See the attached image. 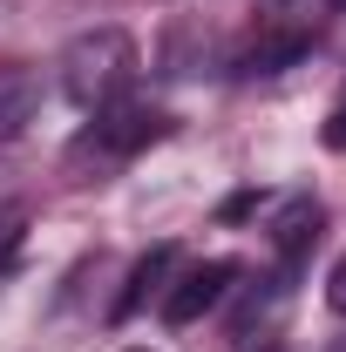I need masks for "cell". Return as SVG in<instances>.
<instances>
[{
    "label": "cell",
    "mask_w": 346,
    "mask_h": 352,
    "mask_svg": "<svg viewBox=\"0 0 346 352\" xmlns=\"http://www.w3.org/2000/svg\"><path fill=\"white\" fill-rule=\"evenodd\" d=\"M326 305H333V311L346 318V258L333 264V271H326Z\"/></svg>",
    "instance_id": "obj_9"
},
{
    "label": "cell",
    "mask_w": 346,
    "mask_h": 352,
    "mask_svg": "<svg viewBox=\"0 0 346 352\" xmlns=\"http://www.w3.org/2000/svg\"><path fill=\"white\" fill-rule=\"evenodd\" d=\"M305 54H312L305 34H278V41H258L252 54H238V75H278V68H292Z\"/></svg>",
    "instance_id": "obj_7"
},
{
    "label": "cell",
    "mask_w": 346,
    "mask_h": 352,
    "mask_svg": "<svg viewBox=\"0 0 346 352\" xmlns=\"http://www.w3.org/2000/svg\"><path fill=\"white\" fill-rule=\"evenodd\" d=\"M136 352H143V346H136Z\"/></svg>",
    "instance_id": "obj_11"
},
{
    "label": "cell",
    "mask_w": 346,
    "mask_h": 352,
    "mask_svg": "<svg viewBox=\"0 0 346 352\" xmlns=\"http://www.w3.org/2000/svg\"><path fill=\"white\" fill-rule=\"evenodd\" d=\"M21 223H28V210H7L0 217V278H7V258L21 251Z\"/></svg>",
    "instance_id": "obj_8"
},
{
    "label": "cell",
    "mask_w": 346,
    "mask_h": 352,
    "mask_svg": "<svg viewBox=\"0 0 346 352\" xmlns=\"http://www.w3.org/2000/svg\"><path fill=\"white\" fill-rule=\"evenodd\" d=\"M272 244H278V271L292 278V271L305 264V251L319 244V204H312V197L285 204V210H278V223H272Z\"/></svg>",
    "instance_id": "obj_5"
},
{
    "label": "cell",
    "mask_w": 346,
    "mask_h": 352,
    "mask_svg": "<svg viewBox=\"0 0 346 352\" xmlns=\"http://www.w3.org/2000/svg\"><path fill=\"white\" fill-rule=\"evenodd\" d=\"M231 285H238V264H231V258L183 264L170 285H163V318H170V325H190V318H204L211 305H224Z\"/></svg>",
    "instance_id": "obj_3"
},
{
    "label": "cell",
    "mask_w": 346,
    "mask_h": 352,
    "mask_svg": "<svg viewBox=\"0 0 346 352\" xmlns=\"http://www.w3.org/2000/svg\"><path fill=\"white\" fill-rule=\"evenodd\" d=\"M41 116V75L28 61H0V142H21Z\"/></svg>",
    "instance_id": "obj_4"
},
{
    "label": "cell",
    "mask_w": 346,
    "mask_h": 352,
    "mask_svg": "<svg viewBox=\"0 0 346 352\" xmlns=\"http://www.w3.org/2000/svg\"><path fill=\"white\" fill-rule=\"evenodd\" d=\"M163 109L156 102H136V95H116V102H102L95 109V122H88V135L75 142V156H102V163H123V156H136L143 142H156L163 135Z\"/></svg>",
    "instance_id": "obj_2"
},
{
    "label": "cell",
    "mask_w": 346,
    "mask_h": 352,
    "mask_svg": "<svg viewBox=\"0 0 346 352\" xmlns=\"http://www.w3.org/2000/svg\"><path fill=\"white\" fill-rule=\"evenodd\" d=\"M326 142H333V149H346V109L333 116V122H326Z\"/></svg>",
    "instance_id": "obj_10"
},
{
    "label": "cell",
    "mask_w": 346,
    "mask_h": 352,
    "mask_svg": "<svg viewBox=\"0 0 346 352\" xmlns=\"http://www.w3.org/2000/svg\"><path fill=\"white\" fill-rule=\"evenodd\" d=\"M136 68H143V54H136V41L123 28H88V34H75L68 54H61V95L95 116L102 102L130 95Z\"/></svg>",
    "instance_id": "obj_1"
},
{
    "label": "cell",
    "mask_w": 346,
    "mask_h": 352,
    "mask_svg": "<svg viewBox=\"0 0 346 352\" xmlns=\"http://www.w3.org/2000/svg\"><path fill=\"white\" fill-rule=\"evenodd\" d=\"M170 271H176V251H170V244H156V251L130 271V285H123V298H116V311H109V318H136V311H143V298H163Z\"/></svg>",
    "instance_id": "obj_6"
}]
</instances>
